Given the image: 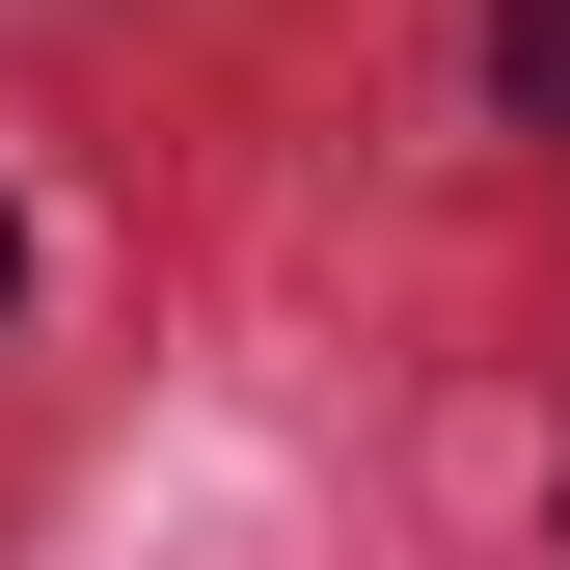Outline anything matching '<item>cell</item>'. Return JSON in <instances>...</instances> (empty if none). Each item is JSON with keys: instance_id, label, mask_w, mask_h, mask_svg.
Here are the masks:
<instances>
[{"instance_id": "6da1fadb", "label": "cell", "mask_w": 570, "mask_h": 570, "mask_svg": "<svg viewBox=\"0 0 570 570\" xmlns=\"http://www.w3.org/2000/svg\"><path fill=\"white\" fill-rule=\"evenodd\" d=\"M489 82H517V109H570V0H489Z\"/></svg>"}, {"instance_id": "7a4b0ae2", "label": "cell", "mask_w": 570, "mask_h": 570, "mask_svg": "<svg viewBox=\"0 0 570 570\" xmlns=\"http://www.w3.org/2000/svg\"><path fill=\"white\" fill-rule=\"evenodd\" d=\"M0 299H28V218H0Z\"/></svg>"}]
</instances>
